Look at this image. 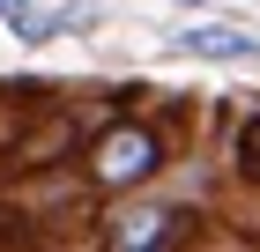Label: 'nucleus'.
<instances>
[{
    "label": "nucleus",
    "mask_w": 260,
    "mask_h": 252,
    "mask_svg": "<svg viewBox=\"0 0 260 252\" xmlns=\"http://www.w3.org/2000/svg\"><path fill=\"white\" fill-rule=\"evenodd\" d=\"M171 163V141L156 134V119H112L89 149H82V178L97 186V193H149Z\"/></svg>",
    "instance_id": "nucleus-1"
},
{
    "label": "nucleus",
    "mask_w": 260,
    "mask_h": 252,
    "mask_svg": "<svg viewBox=\"0 0 260 252\" xmlns=\"http://www.w3.org/2000/svg\"><path fill=\"white\" fill-rule=\"evenodd\" d=\"M193 208L179 200H141V193H119V208L104 215V245L112 252H171V245H193Z\"/></svg>",
    "instance_id": "nucleus-2"
},
{
    "label": "nucleus",
    "mask_w": 260,
    "mask_h": 252,
    "mask_svg": "<svg viewBox=\"0 0 260 252\" xmlns=\"http://www.w3.org/2000/svg\"><path fill=\"white\" fill-rule=\"evenodd\" d=\"M179 52H186V59H253L260 45L245 38L238 22H193V30L179 38Z\"/></svg>",
    "instance_id": "nucleus-3"
},
{
    "label": "nucleus",
    "mask_w": 260,
    "mask_h": 252,
    "mask_svg": "<svg viewBox=\"0 0 260 252\" xmlns=\"http://www.w3.org/2000/svg\"><path fill=\"white\" fill-rule=\"evenodd\" d=\"M238 171H253V178H260V112H245V119H238Z\"/></svg>",
    "instance_id": "nucleus-4"
},
{
    "label": "nucleus",
    "mask_w": 260,
    "mask_h": 252,
    "mask_svg": "<svg viewBox=\"0 0 260 252\" xmlns=\"http://www.w3.org/2000/svg\"><path fill=\"white\" fill-rule=\"evenodd\" d=\"M0 22H15V30H22V22H30V0H0Z\"/></svg>",
    "instance_id": "nucleus-5"
}]
</instances>
